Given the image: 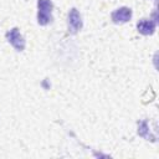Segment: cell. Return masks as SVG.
<instances>
[{
    "mask_svg": "<svg viewBox=\"0 0 159 159\" xmlns=\"http://www.w3.org/2000/svg\"><path fill=\"white\" fill-rule=\"evenodd\" d=\"M37 22L42 26L52 21L53 4L51 0H37Z\"/></svg>",
    "mask_w": 159,
    "mask_h": 159,
    "instance_id": "cell-1",
    "label": "cell"
},
{
    "mask_svg": "<svg viewBox=\"0 0 159 159\" xmlns=\"http://www.w3.org/2000/svg\"><path fill=\"white\" fill-rule=\"evenodd\" d=\"M6 40L11 43V46L16 51H22L25 48V39L20 34L17 27H14L6 32Z\"/></svg>",
    "mask_w": 159,
    "mask_h": 159,
    "instance_id": "cell-2",
    "label": "cell"
},
{
    "mask_svg": "<svg viewBox=\"0 0 159 159\" xmlns=\"http://www.w3.org/2000/svg\"><path fill=\"white\" fill-rule=\"evenodd\" d=\"M67 24H68V32L77 34L82 29V19L77 9H71L67 16Z\"/></svg>",
    "mask_w": 159,
    "mask_h": 159,
    "instance_id": "cell-3",
    "label": "cell"
},
{
    "mask_svg": "<svg viewBox=\"0 0 159 159\" xmlns=\"http://www.w3.org/2000/svg\"><path fill=\"white\" fill-rule=\"evenodd\" d=\"M112 17V21L114 24H124L127 21L130 20L132 17V10L127 6H123V7H119L117 10H114L111 15Z\"/></svg>",
    "mask_w": 159,
    "mask_h": 159,
    "instance_id": "cell-4",
    "label": "cell"
},
{
    "mask_svg": "<svg viewBox=\"0 0 159 159\" xmlns=\"http://www.w3.org/2000/svg\"><path fill=\"white\" fill-rule=\"evenodd\" d=\"M137 30L142 35H152L155 31V21L148 20V19H142L137 24Z\"/></svg>",
    "mask_w": 159,
    "mask_h": 159,
    "instance_id": "cell-5",
    "label": "cell"
},
{
    "mask_svg": "<svg viewBox=\"0 0 159 159\" xmlns=\"http://www.w3.org/2000/svg\"><path fill=\"white\" fill-rule=\"evenodd\" d=\"M149 129H150V128H149V124H148V120H147V119H143V120H140V122L138 123V134H139L140 137L145 138L147 140H153V142H154L157 137L153 135Z\"/></svg>",
    "mask_w": 159,
    "mask_h": 159,
    "instance_id": "cell-6",
    "label": "cell"
}]
</instances>
